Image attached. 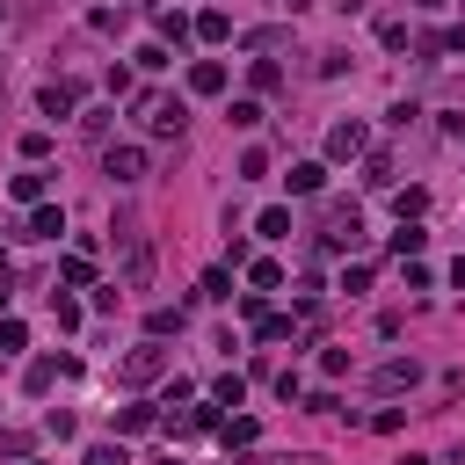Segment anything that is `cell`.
I'll use <instances>...</instances> for the list:
<instances>
[{
  "label": "cell",
  "mask_w": 465,
  "mask_h": 465,
  "mask_svg": "<svg viewBox=\"0 0 465 465\" xmlns=\"http://www.w3.org/2000/svg\"><path fill=\"white\" fill-rule=\"evenodd\" d=\"M422 241H429V232H422L415 218H400V232H393V255H400V262H415V255H422Z\"/></svg>",
  "instance_id": "cell-13"
},
{
  "label": "cell",
  "mask_w": 465,
  "mask_h": 465,
  "mask_svg": "<svg viewBox=\"0 0 465 465\" xmlns=\"http://www.w3.org/2000/svg\"><path fill=\"white\" fill-rule=\"evenodd\" d=\"M80 465H131V458H124V444H88Z\"/></svg>",
  "instance_id": "cell-27"
},
{
  "label": "cell",
  "mask_w": 465,
  "mask_h": 465,
  "mask_svg": "<svg viewBox=\"0 0 465 465\" xmlns=\"http://www.w3.org/2000/svg\"><path fill=\"white\" fill-rule=\"evenodd\" d=\"M22 451H30V436H22V429H0V458H22Z\"/></svg>",
  "instance_id": "cell-34"
},
{
  "label": "cell",
  "mask_w": 465,
  "mask_h": 465,
  "mask_svg": "<svg viewBox=\"0 0 465 465\" xmlns=\"http://www.w3.org/2000/svg\"><path fill=\"white\" fill-rule=\"evenodd\" d=\"M37 109L51 116V124H66V116L80 109V80H44V95H37Z\"/></svg>",
  "instance_id": "cell-5"
},
{
  "label": "cell",
  "mask_w": 465,
  "mask_h": 465,
  "mask_svg": "<svg viewBox=\"0 0 465 465\" xmlns=\"http://www.w3.org/2000/svg\"><path fill=\"white\" fill-rule=\"evenodd\" d=\"M22 342H30V327H22V320H8V313H0V357H15V349H22Z\"/></svg>",
  "instance_id": "cell-24"
},
{
  "label": "cell",
  "mask_w": 465,
  "mask_h": 465,
  "mask_svg": "<svg viewBox=\"0 0 465 465\" xmlns=\"http://www.w3.org/2000/svg\"><path fill=\"white\" fill-rule=\"evenodd\" d=\"M283 190H291V197H320V190H327V167H320V160H299V167L283 174Z\"/></svg>",
  "instance_id": "cell-9"
},
{
  "label": "cell",
  "mask_w": 465,
  "mask_h": 465,
  "mask_svg": "<svg viewBox=\"0 0 465 465\" xmlns=\"http://www.w3.org/2000/svg\"><path fill=\"white\" fill-rule=\"evenodd\" d=\"M0 283H8V248H0Z\"/></svg>",
  "instance_id": "cell-36"
},
{
  "label": "cell",
  "mask_w": 465,
  "mask_h": 465,
  "mask_svg": "<svg viewBox=\"0 0 465 465\" xmlns=\"http://www.w3.org/2000/svg\"><path fill=\"white\" fill-rule=\"evenodd\" d=\"M342 291H349V299H357V291H371V262H349V269H342Z\"/></svg>",
  "instance_id": "cell-29"
},
{
  "label": "cell",
  "mask_w": 465,
  "mask_h": 465,
  "mask_svg": "<svg viewBox=\"0 0 465 465\" xmlns=\"http://www.w3.org/2000/svg\"><path fill=\"white\" fill-rule=\"evenodd\" d=\"M204 299H232V276L225 269H204Z\"/></svg>",
  "instance_id": "cell-32"
},
{
  "label": "cell",
  "mask_w": 465,
  "mask_h": 465,
  "mask_svg": "<svg viewBox=\"0 0 465 465\" xmlns=\"http://www.w3.org/2000/svg\"><path fill=\"white\" fill-rule=\"evenodd\" d=\"M393 211H400V218H422V211H429V190H400Z\"/></svg>",
  "instance_id": "cell-26"
},
{
  "label": "cell",
  "mask_w": 465,
  "mask_h": 465,
  "mask_svg": "<svg viewBox=\"0 0 465 465\" xmlns=\"http://www.w3.org/2000/svg\"><path fill=\"white\" fill-rule=\"evenodd\" d=\"M139 124L153 139H174V131H182V102H174V95H139Z\"/></svg>",
  "instance_id": "cell-2"
},
{
  "label": "cell",
  "mask_w": 465,
  "mask_h": 465,
  "mask_svg": "<svg viewBox=\"0 0 465 465\" xmlns=\"http://www.w3.org/2000/svg\"><path fill=\"white\" fill-rule=\"evenodd\" d=\"M116 378H124V385H153V378H167V349H160V342H139L131 357L116 364Z\"/></svg>",
  "instance_id": "cell-1"
},
{
  "label": "cell",
  "mask_w": 465,
  "mask_h": 465,
  "mask_svg": "<svg viewBox=\"0 0 465 465\" xmlns=\"http://www.w3.org/2000/svg\"><path fill=\"white\" fill-rule=\"evenodd\" d=\"M371 153V131L357 124V116H342V124L327 131V160H364Z\"/></svg>",
  "instance_id": "cell-4"
},
{
  "label": "cell",
  "mask_w": 465,
  "mask_h": 465,
  "mask_svg": "<svg viewBox=\"0 0 465 465\" xmlns=\"http://www.w3.org/2000/svg\"><path fill=\"white\" fill-rule=\"evenodd\" d=\"M225 116H232V124H241V131H255V124H262V102H255V95H241V102L225 109Z\"/></svg>",
  "instance_id": "cell-25"
},
{
  "label": "cell",
  "mask_w": 465,
  "mask_h": 465,
  "mask_svg": "<svg viewBox=\"0 0 465 465\" xmlns=\"http://www.w3.org/2000/svg\"><path fill=\"white\" fill-rule=\"evenodd\" d=\"M0 313H8V291H0Z\"/></svg>",
  "instance_id": "cell-38"
},
{
  "label": "cell",
  "mask_w": 465,
  "mask_h": 465,
  "mask_svg": "<svg viewBox=\"0 0 465 465\" xmlns=\"http://www.w3.org/2000/svg\"><path fill=\"white\" fill-rule=\"evenodd\" d=\"M58 371H73V364H58V357H37V364L22 371V385H30V393H51V378H58Z\"/></svg>",
  "instance_id": "cell-14"
},
{
  "label": "cell",
  "mask_w": 465,
  "mask_h": 465,
  "mask_svg": "<svg viewBox=\"0 0 465 465\" xmlns=\"http://www.w3.org/2000/svg\"><path fill=\"white\" fill-rule=\"evenodd\" d=\"M218 436H225V451H248V444L262 436V422H255V415H232V422H218Z\"/></svg>",
  "instance_id": "cell-12"
},
{
  "label": "cell",
  "mask_w": 465,
  "mask_h": 465,
  "mask_svg": "<svg viewBox=\"0 0 465 465\" xmlns=\"http://www.w3.org/2000/svg\"><path fill=\"white\" fill-rule=\"evenodd\" d=\"M51 320H58V327H80V306L66 299V291H51Z\"/></svg>",
  "instance_id": "cell-28"
},
{
  "label": "cell",
  "mask_w": 465,
  "mask_h": 465,
  "mask_svg": "<svg viewBox=\"0 0 465 465\" xmlns=\"http://www.w3.org/2000/svg\"><path fill=\"white\" fill-rule=\"evenodd\" d=\"M190 95H225V66L218 58H197L190 66Z\"/></svg>",
  "instance_id": "cell-11"
},
{
  "label": "cell",
  "mask_w": 465,
  "mask_h": 465,
  "mask_svg": "<svg viewBox=\"0 0 465 465\" xmlns=\"http://www.w3.org/2000/svg\"><path fill=\"white\" fill-rule=\"evenodd\" d=\"M102 174H109V182H139V174H146V146H109Z\"/></svg>",
  "instance_id": "cell-6"
},
{
  "label": "cell",
  "mask_w": 465,
  "mask_h": 465,
  "mask_svg": "<svg viewBox=\"0 0 465 465\" xmlns=\"http://www.w3.org/2000/svg\"><path fill=\"white\" fill-rule=\"evenodd\" d=\"M160 415H153V407H116V429H124V436H139V429H153Z\"/></svg>",
  "instance_id": "cell-22"
},
{
  "label": "cell",
  "mask_w": 465,
  "mask_h": 465,
  "mask_svg": "<svg viewBox=\"0 0 465 465\" xmlns=\"http://www.w3.org/2000/svg\"><path fill=\"white\" fill-rule=\"evenodd\" d=\"M262 174H269V153H262V146L241 153V182H262Z\"/></svg>",
  "instance_id": "cell-30"
},
{
  "label": "cell",
  "mask_w": 465,
  "mask_h": 465,
  "mask_svg": "<svg viewBox=\"0 0 465 465\" xmlns=\"http://www.w3.org/2000/svg\"><path fill=\"white\" fill-rule=\"evenodd\" d=\"M407 465H429V458H407Z\"/></svg>",
  "instance_id": "cell-39"
},
{
  "label": "cell",
  "mask_w": 465,
  "mask_h": 465,
  "mask_svg": "<svg viewBox=\"0 0 465 465\" xmlns=\"http://www.w3.org/2000/svg\"><path fill=\"white\" fill-rule=\"evenodd\" d=\"M415 378H422V364H415V357H393V364H378V371H371V385H378V393H407Z\"/></svg>",
  "instance_id": "cell-7"
},
{
  "label": "cell",
  "mask_w": 465,
  "mask_h": 465,
  "mask_svg": "<svg viewBox=\"0 0 465 465\" xmlns=\"http://www.w3.org/2000/svg\"><path fill=\"white\" fill-rule=\"evenodd\" d=\"M30 465H37V458H30Z\"/></svg>",
  "instance_id": "cell-40"
},
{
  "label": "cell",
  "mask_w": 465,
  "mask_h": 465,
  "mask_svg": "<svg viewBox=\"0 0 465 465\" xmlns=\"http://www.w3.org/2000/svg\"><path fill=\"white\" fill-rule=\"evenodd\" d=\"M248 283L269 299V291H283V269H276V262H248Z\"/></svg>",
  "instance_id": "cell-21"
},
{
  "label": "cell",
  "mask_w": 465,
  "mask_h": 465,
  "mask_svg": "<svg viewBox=\"0 0 465 465\" xmlns=\"http://www.w3.org/2000/svg\"><path fill=\"white\" fill-rule=\"evenodd\" d=\"M378 44L385 51H407V22H378Z\"/></svg>",
  "instance_id": "cell-33"
},
{
  "label": "cell",
  "mask_w": 465,
  "mask_h": 465,
  "mask_svg": "<svg viewBox=\"0 0 465 465\" xmlns=\"http://www.w3.org/2000/svg\"><path fill=\"white\" fill-rule=\"evenodd\" d=\"M58 283H73V291L95 283V262H88V255H66V262H58Z\"/></svg>",
  "instance_id": "cell-20"
},
{
  "label": "cell",
  "mask_w": 465,
  "mask_h": 465,
  "mask_svg": "<svg viewBox=\"0 0 465 465\" xmlns=\"http://www.w3.org/2000/svg\"><path fill=\"white\" fill-rule=\"evenodd\" d=\"M15 204H44V167H37V160L15 174Z\"/></svg>",
  "instance_id": "cell-16"
},
{
  "label": "cell",
  "mask_w": 465,
  "mask_h": 465,
  "mask_svg": "<svg viewBox=\"0 0 465 465\" xmlns=\"http://www.w3.org/2000/svg\"><path fill=\"white\" fill-rule=\"evenodd\" d=\"M364 182H371V190H393V160H385V153H364Z\"/></svg>",
  "instance_id": "cell-23"
},
{
  "label": "cell",
  "mask_w": 465,
  "mask_h": 465,
  "mask_svg": "<svg viewBox=\"0 0 465 465\" xmlns=\"http://www.w3.org/2000/svg\"><path fill=\"white\" fill-rule=\"evenodd\" d=\"M66 232V211L58 204H30V241H58Z\"/></svg>",
  "instance_id": "cell-10"
},
{
  "label": "cell",
  "mask_w": 465,
  "mask_h": 465,
  "mask_svg": "<svg viewBox=\"0 0 465 465\" xmlns=\"http://www.w3.org/2000/svg\"><path fill=\"white\" fill-rule=\"evenodd\" d=\"M320 248H327V255H349V248H364V218H357V204H349V211H327V232H320Z\"/></svg>",
  "instance_id": "cell-3"
},
{
  "label": "cell",
  "mask_w": 465,
  "mask_h": 465,
  "mask_svg": "<svg viewBox=\"0 0 465 465\" xmlns=\"http://www.w3.org/2000/svg\"><path fill=\"white\" fill-rule=\"evenodd\" d=\"M139 66H146V73H160V66H167V44H160V37H153V44H139Z\"/></svg>",
  "instance_id": "cell-31"
},
{
  "label": "cell",
  "mask_w": 465,
  "mask_h": 465,
  "mask_svg": "<svg viewBox=\"0 0 465 465\" xmlns=\"http://www.w3.org/2000/svg\"><path fill=\"white\" fill-rule=\"evenodd\" d=\"M211 400H218V407H241V400H248V378H241V371H225V378L211 385Z\"/></svg>",
  "instance_id": "cell-19"
},
{
  "label": "cell",
  "mask_w": 465,
  "mask_h": 465,
  "mask_svg": "<svg viewBox=\"0 0 465 465\" xmlns=\"http://www.w3.org/2000/svg\"><path fill=\"white\" fill-rule=\"evenodd\" d=\"M153 30H160V44H167V51H182V44L197 37V22H190L182 8H160V15H153Z\"/></svg>",
  "instance_id": "cell-8"
},
{
  "label": "cell",
  "mask_w": 465,
  "mask_h": 465,
  "mask_svg": "<svg viewBox=\"0 0 465 465\" xmlns=\"http://www.w3.org/2000/svg\"><path fill=\"white\" fill-rule=\"evenodd\" d=\"M415 8H444V0H415Z\"/></svg>",
  "instance_id": "cell-37"
},
{
  "label": "cell",
  "mask_w": 465,
  "mask_h": 465,
  "mask_svg": "<svg viewBox=\"0 0 465 465\" xmlns=\"http://www.w3.org/2000/svg\"><path fill=\"white\" fill-rule=\"evenodd\" d=\"M451 283H458V291H465V255H458V262H451Z\"/></svg>",
  "instance_id": "cell-35"
},
{
  "label": "cell",
  "mask_w": 465,
  "mask_h": 465,
  "mask_svg": "<svg viewBox=\"0 0 465 465\" xmlns=\"http://www.w3.org/2000/svg\"><path fill=\"white\" fill-rule=\"evenodd\" d=\"M146 334H153V342H167V334H182V313H174V306H153V313H146Z\"/></svg>",
  "instance_id": "cell-18"
},
{
  "label": "cell",
  "mask_w": 465,
  "mask_h": 465,
  "mask_svg": "<svg viewBox=\"0 0 465 465\" xmlns=\"http://www.w3.org/2000/svg\"><path fill=\"white\" fill-rule=\"evenodd\" d=\"M255 232H262V241H291V211H283V204H269V211L255 218Z\"/></svg>",
  "instance_id": "cell-17"
},
{
  "label": "cell",
  "mask_w": 465,
  "mask_h": 465,
  "mask_svg": "<svg viewBox=\"0 0 465 465\" xmlns=\"http://www.w3.org/2000/svg\"><path fill=\"white\" fill-rule=\"evenodd\" d=\"M197 37H204V44H225V37H232V15H225V8H204V15H197Z\"/></svg>",
  "instance_id": "cell-15"
}]
</instances>
